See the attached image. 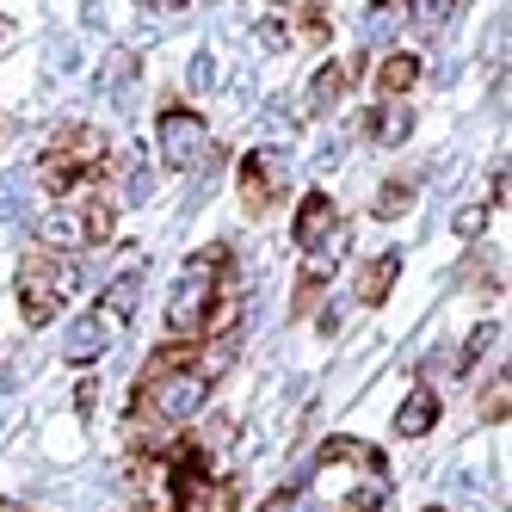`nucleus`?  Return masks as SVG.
I'll return each mask as SVG.
<instances>
[{
	"label": "nucleus",
	"mask_w": 512,
	"mask_h": 512,
	"mask_svg": "<svg viewBox=\"0 0 512 512\" xmlns=\"http://www.w3.org/2000/svg\"><path fill=\"white\" fill-rule=\"evenodd\" d=\"M105 167V130H93V124H68V130H56L50 136V155H44V186L56 192V198H68V192H81L87 179Z\"/></svg>",
	"instance_id": "obj_1"
},
{
	"label": "nucleus",
	"mask_w": 512,
	"mask_h": 512,
	"mask_svg": "<svg viewBox=\"0 0 512 512\" xmlns=\"http://www.w3.org/2000/svg\"><path fill=\"white\" fill-rule=\"evenodd\" d=\"M68 290H75V266H68V253H50V247H31L19 260V309L31 327H44L62 303Z\"/></svg>",
	"instance_id": "obj_2"
},
{
	"label": "nucleus",
	"mask_w": 512,
	"mask_h": 512,
	"mask_svg": "<svg viewBox=\"0 0 512 512\" xmlns=\"http://www.w3.org/2000/svg\"><path fill=\"white\" fill-rule=\"evenodd\" d=\"M223 266H229V253H223V247H210V253H192V260H186V272H179L173 297H167V327H173V340H198L204 303H210L216 278H223Z\"/></svg>",
	"instance_id": "obj_3"
},
{
	"label": "nucleus",
	"mask_w": 512,
	"mask_h": 512,
	"mask_svg": "<svg viewBox=\"0 0 512 512\" xmlns=\"http://www.w3.org/2000/svg\"><path fill=\"white\" fill-rule=\"evenodd\" d=\"M155 136H161V161L167 167H198L204 161V118L192 112V105H167V112L155 118Z\"/></svg>",
	"instance_id": "obj_4"
},
{
	"label": "nucleus",
	"mask_w": 512,
	"mask_h": 512,
	"mask_svg": "<svg viewBox=\"0 0 512 512\" xmlns=\"http://www.w3.org/2000/svg\"><path fill=\"white\" fill-rule=\"evenodd\" d=\"M278 186H284V155L278 149H253L241 161V210L247 216H266L272 198H278Z\"/></svg>",
	"instance_id": "obj_5"
},
{
	"label": "nucleus",
	"mask_w": 512,
	"mask_h": 512,
	"mask_svg": "<svg viewBox=\"0 0 512 512\" xmlns=\"http://www.w3.org/2000/svg\"><path fill=\"white\" fill-rule=\"evenodd\" d=\"M118 327H124V321H118V315H105V309L81 315L75 327H68V340H62V358H68V364H93L105 346L118 340Z\"/></svg>",
	"instance_id": "obj_6"
},
{
	"label": "nucleus",
	"mask_w": 512,
	"mask_h": 512,
	"mask_svg": "<svg viewBox=\"0 0 512 512\" xmlns=\"http://www.w3.org/2000/svg\"><path fill=\"white\" fill-rule=\"evenodd\" d=\"M340 223H346L340 204L327 198V192H309V198H303V210H297V247H303V253H309V247H321Z\"/></svg>",
	"instance_id": "obj_7"
},
{
	"label": "nucleus",
	"mask_w": 512,
	"mask_h": 512,
	"mask_svg": "<svg viewBox=\"0 0 512 512\" xmlns=\"http://www.w3.org/2000/svg\"><path fill=\"white\" fill-rule=\"evenodd\" d=\"M432 426H438V389H432V383H420V389L395 408V432H401V438H426Z\"/></svg>",
	"instance_id": "obj_8"
},
{
	"label": "nucleus",
	"mask_w": 512,
	"mask_h": 512,
	"mask_svg": "<svg viewBox=\"0 0 512 512\" xmlns=\"http://www.w3.org/2000/svg\"><path fill=\"white\" fill-rule=\"evenodd\" d=\"M395 278H401V247L377 253V260L358 272V303H364V309H377V303L389 297V290H395Z\"/></svg>",
	"instance_id": "obj_9"
},
{
	"label": "nucleus",
	"mask_w": 512,
	"mask_h": 512,
	"mask_svg": "<svg viewBox=\"0 0 512 512\" xmlns=\"http://www.w3.org/2000/svg\"><path fill=\"white\" fill-rule=\"evenodd\" d=\"M408 130H414L408 105H401V99H377V112H371V142H377V149H395Z\"/></svg>",
	"instance_id": "obj_10"
},
{
	"label": "nucleus",
	"mask_w": 512,
	"mask_h": 512,
	"mask_svg": "<svg viewBox=\"0 0 512 512\" xmlns=\"http://www.w3.org/2000/svg\"><path fill=\"white\" fill-rule=\"evenodd\" d=\"M414 81H420V56H414V50H395V56L377 68V93H383V99H408Z\"/></svg>",
	"instance_id": "obj_11"
},
{
	"label": "nucleus",
	"mask_w": 512,
	"mask_h": 512,
	"mask_svg": "<svg viewBox=\"0 0 512 512\" xmlns=\"http://www.w3.org/2000/svg\"><path fill=\"white\" fill-rule=\"evenodd\" d=\"M346 81H352V68H346V62H327L321 75L309 81V112H334L340 93H346Z\"/></svg>",
	"instance_id": "obj_12"
},
{
	"label": "nucleus",
	"mask_w": 512,
	"mask_h": 512,
	"mask_svg": "<svg viewBox=\"0 0 512 512\" xmlns=\"http://www.w3.org/2000/svg\"><path fill=\"white\" fill-rule=\"evenodd\" d=\"M414 204V179H383V192H377V216H401V210H408Z\"/></svg>",
	"instance_id": "obj_13"
},
{
	"label": "nucleus",
	"mask_w": 512,
	"mask_h": 512,
	"mask_svg": "<svg viewBox=\"0 0 512 512\" xmlns=\"http://www.w3.org/2000/svg\"><path fill=\"white\" fill-rule=\"evenodd\" d=\"M401 7H408V19H420V25H445L457 0H401Z\"/></svg>",
	"instance_id": "obj_14"
},
{
	"label": "nucleus",
	"mask_w": 512,
	"mask_h": 512,
	"mask_svg": "<svg viewBox=\"0 0 512 512\" xmlns=\"http://www.w3.org/2000/svg\"><path fill=\"white\" fill-rule=\"evenodd\" d=\"M136 290H142V278H136V272H124V278L112 284V315H118V321L136 309Z\"/></svg>",
	"instance_id": "obj_15"
},
{
	"label": "nucleus",
	"mask_w": 512,
	"mask_h": 512,
	"mask_svg": "<svg viewBox=\"0 0 512 512\" xmlns=\"http://www.w3.org/2000/svg\"><path fill=\"white\" fill-rule=\"evenodd\" d=\"M321 309V278H303L297 284V303H290V315H315Z\"/></svg>",
	"instance_id": "obj_16"
},
{
	"label": "nucleus",
	"mask_w": 512,
	"mask_h": 512,
	"mask_svg": "<svg viewBox=\"0 0 512 512\" xmlns=\"http://www.w3.org/2000/svg\"><path fill=\"white\" fill-rule=\"evenodd\" d=\"M482 414H488V420H506V364H500V377L488 383V401H482Z\"/></svg>",
	"instance_id": "obj_17"
},
{
	"label": "nucleus",
	"mask_w": 512,
	"mask_h": 512,
	"mask_svg": "<svg viewBox=\"0 0 512 512\" xmlns=\"http://www.w3.org/2000/svg\"><path fill=\"white\" fill-rule=\"evenodd\" d=\"M482 223H488V204H469V210H457V235H482Z\"/></svg>",
	"instance_id": "obj_18"
},
{
	"label": "nucleus",
	"mask_w": 512,
	"mask_h": 512,
	"mask_svg": "<svg viewBox=\"0 0 512 512\" xmlns=\"http://www.w3.org/2000/svg\"><path fill=\"white\" fill-rule=\"evenodd\" d=\"M260 512H303V494H278V500H266Z\"/></svg>",
	"instance_id": "obj_19"
},
{
	"label": "nucleus",
	"mask_w": 512,
	"mask_h": 512,
	"mask_svg": "<svg viewBox=\"0 0 512 512\" xmlns=\"http://www.w3.org/2000/svg\"><path fill=\"white\" fill-rule=\"evenodd\" d=\"M149 13H186V0H149Z\"/></svg>",
	"instance_id": "obj_20"
},
{
	"label": "nucleus",
	"mask_w": 512,
	"mask_h": 512,
	"mask_svg": "<svg viewBox=\"0 0 512 512\" xmlns=\"http://www.w3.org/2000/svg\"><path fill=\"white\" fill-rule=\"evenodd\" d=\"M142 512H149V506H142Z\"/></svg>",
	"instance_id": "obj_21"
}]
</instances>
